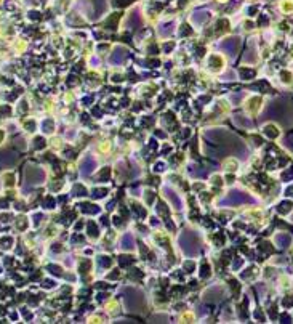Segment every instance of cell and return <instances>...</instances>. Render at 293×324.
I'll return each mask as SVG.
<instances>
[{"label": "cell", "instance_id": "cell-13", "mask_svg": "<svg viewBox=\"0 0 293 324\" xmlns=\"http://www.w3.org/2000/svg\"><path fill=\"white\" fill-rule=\"evenodd\" d=\"M109 173H111L109 167L103 169V170H101V173H100V180H101V181H106V180H108V177H109Z\"/></svg>", "mask_w": 293, "mask_h": 324}, {"label": "cell", "instance_id": "cell-19", "mask_svg": "<svg viewBox=\"0 0 293 324\" xmlns=\"http://www.w3.org/2000/svg\"><path fill=\"white\" fill-rule=\"evenodd\" d=\"M191 32H192V31H191V27H186V26H184L183 29H181V34H183V35H189Z\"/></svg>", "mask_w": 293, "mask_h": 324}, {"label": "cell", "instance_id": "cell-16", "mask_svg": "<svg viewBox=\"0 0 293 324\" xmlns=\"http://www.w3.org/2000/svg\"><path fill=\"white\" fill-rule=\"evenodd\" d=\"M132 262H133V258H132V257H128V255L120 257V263H122V265H130Z\"/></svg>", "mask_w": 293, "mask_h": 324}, {"label": "cell", "instance_id": "cell-15", "mask_svg": "<svg viewBox=\"0 0 293 324\" xmlns=\"http://www.w3.org/2000/svg\"><path fill=\"white\" fill-rule=\"evenodd\" d=\"M106 189H95V193H93V197H104L106 196Z\"/></svg>", "mask_w": 293, "mask_h": 324}, {"label": "cell", "instance_id": "cell-2", "mask_svg": "<svg viewBox=\"0 0 293 324\" xmlns=\"http://www.w3.org/2000/svg\"><path fill=\"white\" fill-rule=\"evenodd\" d=\"M96 167V162L93 161V157H85L84 161H82V167H80V170H82V173H85V175H88V173H92L93 172V169Z\"/></svg>", "mask_w": 293, "mask_h": 324}, {"label": "cell", "instance_id": "cell-10", "mask_svg": "<svg viewBox=\"0 0 293 324\" xmlns=\"http://www.w3.org/2000/svg\"><path fill=\"white\" fill-rule=\"evenodd\" d=\"M240 76H242V79H252L255 76V72L250 69H240Z\"/></svg>", "mask_w": 293, "mask_h": 324}, {"label": "cell", "instance_id": "cell-5", "mask_svg": "<svg viewBox=\"0 0 293 324\" xmlns=\"http://www.w3.org/2000/svg\"><path fill=\"white\" fill-rule=\"evenodd\" d=\"M244 201H248L247 197H245L242 193H239V191H234V193H231V196L228 197V201L226 202H244Z\"/></svg>", "mask_w": 293, "mask_h": 324}, {"label": "cell", "instance_id": "cell-20", "mask_svg": "<svg viewBox=\"0 0 293 324\" xmlns=\"http://www.w3.org/2000/svg\"><path fill=\"white\" fill-rule=\"evenodd\" d=\"M184 268H188V271H192V268H194V263H192V262H188V263H184Z\"/></svg>", "mask_w": 293, "mask_h": 324}, {"label": "cell", "instance_id": "cell-14", "mask_svg": "<svg viewBox=\"0 0 293 324\" xmlns=\"http://www.w3.org/2000/svg\"><path fill=\"white\" fill-rule=\"evenodd\" d=\"M130 3H132V0H114V5L117 7H127Z\"/></svg>", "mask_w": 293, "mask_h": 324}, {"label": "cell", "instance_id": "cell-9", "mask_svg": "<svg viewBox=\"0 0 293 324\" xmlns=\"http://www.w3.org/2000/svg\"><path fill=\"white\" fill-rule=\"evenodd\" d=\"M82 210H84V212H93L95 213V212L100 210V209H98L96 205H93V204H84V205H82Z\"/></svg>", "mask_w": 293, "mask_h": 324}, {"label": "cell", "instance_id": "cell-1", "mask_svg": "<svg viewBox=\"0 0 293 324\" xmlns=\"http://www.w3.org/2000/svg\"><path fill=\"white\" fill-rule=\"evenodd\" d=\"M180 241H181V247H183V250L188 252L189 255H194V254H197V252H199V249H200L199 239H197L196 236L192 234V233L186 231L184 234L181 236Z\"/></svg>", "mask_w": 293, "mask_h": 324}, {"label": "cell", "instance_id": "cell-7", "mask_svg": "<svg viewBox=\"0 0 293 324\" xmlns=\"http://www.w3.org/2000/svg\"><path fill=\"white\" fill-rule=\"evenodd\" d=\"M167 196L170 197V201H172V202H175V207H176V209H180V207H181V201H180V197H178L175 193H172V189H167Z\"/></svg>", "mask_w": 293, "mask_h": 324}, {"label": "cell", "instance_id": "cell-3", "mask_svg": "<svg viewBox=\"0 0 293 324\" xmlns=\"http://www.w3.org/2000/svg\"><path fill=\"white\" fill-rule=\"evenodd\" d=\"M237 45H239V40H237V39H232V40H224V42H223V48H226L231 55L236 53Z\"/></svg>", "mask_w": 293, "mask_h": 324}, {"label": "cell", "instance_id": "cell-8", "mask_svg": "<svg viewBox=\"0 0 293 324\" xmlns=\"http://www.w3.org/2000/svg\"><path fill=\"white\" fill-rule=\"evenodd\" d=\"M160 34L162 35H168L170 34V31H173V23H168V24H165L164 27H160Z\"/></svg>", "mask_w": 293, "mask_h": 324}, {"label": "cell", "instance_id": "cell-21", "mask_svg": "<svg viewBox=\"0 0 293 324\" xmlns=\"http://www.w3.org/2000/svg\"><path fill=\"white\" fill-rule=\"evenodd\" d=\"M202 270H204V271H202V276H207V274H208V271H207L208 266H207V265H204V268H202Z\"/></svg>", "mask_w": 293, "mask_h": 324}, {"label": "cell", "instance_id": "cell-6", "mask_svg": "<svg viewBox=\"0 0 293 324\" xmlns=\"http://www.w3.org/2000/svg\"><path fill=\"white\" fill-rule=\"evenodd\" d=\"M122 247L127 249V250H130V249L135 247V241L132 238V234H125L124 238H122Z\"/></svg>", "mask_w": 293, "mask_h": 324}, {"label": "cell", "instance_id": "cell-12", "mask_svg": "<svg viewBox=\"0 0 293 324\" xmlns=\"http://www.w3.org/2000/svg\"><path fill=\"white\" fill-rule=\"evenodd\" d=\"M119 18H120V15H119V13H117V15H114V16L111 18V19H108V26H111L112 29H116V24H117Z\"/></svg>", "mask_w": 293, "mask_h": 324}, {"label": "cell", "instance_id": "cell-4", "mask_svg": "<svg viewBox=\"0 0 293 324\" xmlns=\"http://www.w3.org/2000/svg\"><path fill=\"white\" fill-rule=\"evenodd\" d=\"M125 56H127V51H125L124 48H117L116 51H114V55L111 56V61H112V63H116V64H117V63H120V61L124 60Z\"/></svg>", "mask_w": 293, "mask_h": 324}, {"label": "cell", "instance_id": "cell-18", "mask_svg": "<svg viewBox=\"0 0 293 324\" xmlns=\"http://www.w3.org/2000/svg\"><path fill=\"white\" fill-rule=\"evenodd\" d=\"M157 210H159L160 213H164V215H167V213H168L167 207H165V204H162V202L159 204V207H157Z\"/></svg>", "mask_w": 293, "mask_h": 324}, {"label": "cell", "instance_id": "cell-11", "mask_svg": "<svg viewBox=\"0 0 293 324\" xmlns=\"http://www.w3.org/2000/svg\"><path fill=\"white\" fill-rule=\"evenodd\" d=\"M88 230H90V236H98L100 231H98V226H95V222L88 223Z\"/></svg>", "mask_w": 293, "mask_h": 324}, {"label": "cell", "instance_id": "cell-17", "mask_svg": "<svg viewBox=\"0 0 293 324\" xmlns=\"http://www.w3.org/2000/svg\"><path fill=\"white\" fill-rule=\"evenodd\" d=\"M74 191H76L77 196H82V194H85V193H87V189H85L84 186H79V185H77V186L74 188Z\"/></svg>", "mask_w": 293, "mask_h": 324}]
</instances>
